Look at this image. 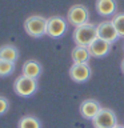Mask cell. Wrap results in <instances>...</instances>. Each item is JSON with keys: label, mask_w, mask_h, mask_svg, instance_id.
Masks as SVG:
<instances>
[{"label": "cell", "mask_w": 124, "mask_h": 128, "mask_svg": "<svg viewBox=\"0 0 124 128\" xmlns=\"http://www.w3.org/2000/svg\"><path fill=\"white\" fill-rule=\"evenodd\" d=\"M95 39H98L96 24H94V23H86V24H83V26L75 27L74 40H75L76 46L88 47Z\"/></svg>", "instance_id": "cell-1"}, {"label": "cell", "mask_w": 124, "mask_h": 128, "mask_svg": "<svg viewBox=\"0 0 124 128\" xmlns=\"http://www.w3.org/2000/svg\"><path fill=\"white\" fill-rule=\"evenodd\" d=\"M47 24L48 19H46L42 15H32L26 19L24 22V31L27 32L31 38H42L47 35Z\"/></svg>", "instance_id": "cell-2"}, {"label": "cell", "mask_w": 124, "mask_h": 128, "mask_svg": "<svg viewBox=\"0 0 124 128\" xmlns=\"http://www.w3.org/2000/svg\"><path fill=\"white\" fill-rule=\"evenodd\" d=\"M14 91L22 98H30L38 91V79H32L24 75L18 76L14 82Z\"/></svg>", "instance_id": "cell-3"}, {"label": "cell", "mask_w": 124, "mask_h": 128, "mask_svg": "<svg viewBox=\"0 0 124 128\" xmlns=\"http://www.w3.org/2000/svg\"><path fill=\"white\" fill-rule=\"evenodd\" d=\"M90 20V11L83 4H75L67 12V22L74 27H79L88 23Z\"/></svg>", "instance_id": "cell-4"}, {"label": "cell", "mask_w": 124, "mask_h": 128, "mask_svg": "<svg viewBox=\"0 0 124 128\" xmlns=\"http://www.w3.org/2000/svg\"><path fill=\"white\" fill-rule=\"evenodd\" d=\"M92 124L95 128H114L118 124V116L110 108H102L92 119Z\"/></svg>", "instance_id": "cell-5"}, {"label": "cell", "mask_w": 124, "mask_h": 128, "mask_svg": "<svg viewBox=\"0 0 124 128\" xmlns=\"http://www.w3.org/2000/svg\"><path fill=\"white\" fill-rule=\"evenodd\" d=\"M68 23L67 20L62 16H51L48 18V24H47V35L52 39H58L67 32Z\"/></svg>", "instance_id": "cell-6"}, {"label": "cell", "mask_w": 124, "mask_h": 128, "mask_svg": "<svg viewBox=\"0 0 124 128\" xmlns=\"http://www.w3.org/2000/svg\"><path fill=\"white\" fill-rule=\"evenodd\" d=\"M96 30H98V38L107 40L110 43H115L120 38L114 23H112V20H106V22L99 23L96 26Z\"/></svg>", "instance_id": "cell-7"}, {"label": "cell", "mask_w": 124, "mask_h": 128, "mask_svg": "<svg viewBox=\"0 0 124 128\" xmlns=\"http://www.w3.org/2000/svg\"><path fill=\"white\" fill-rule=\"evenodd\" d=\"M91 74H92L91 67L88 66V63H83V64L74 63L70 68V78L75 83H86L91 78Z\"/></svg>", "instance_id": "cell-8"}, {"label": "cell", "mask_w": 124, "mask_h": 128, "mask_svg": "<svg viewBox=\"0 0 124 128\" xmlns=\"http://www.w3.org/2000/svg\"><path fill=\"white\" fill-rule=\"evenodd\" d=\"M102 106L98 100L95 99H87L82 102L79 107V111H80V115L83 116L84 119H88V120H92L96 115L99 114V111L102 110Z\"/></svg>", "instance_id": "cell-9"}, {"label": "cell", "mask_w": 124, "mask_h": 128, "mask_svg": "<svg viewBox=\"0 0 124 128\" xmlns=\"http://www.w3.org/2000/svg\"><path fill=\"white\" fill-rule=\"evenodd\" d=\"M111 46H112V43L98 38L88 46V50H90V54L92 58H104V56H107L110 54Z\"/></svg>", "instance_id": "cell-10"}, {"label": "cell", "mask_w": 124, "mask_h": 128, "mask_svg": "<svg viewBox=\"0 0 124 128\" xmlns=\"http://www.w3.org/2000/svg\"><path fill=\"white\" fill-rule=\"evenodd\" d=\"M95 8L102 18H111L116 15L118 3L116 0H96Z\"/></svg>", "instance_id": "cell-11"}, {"label": "cell", "mask_w": 124, "mask_h": 128, "mask_svg": "<svg viewBox=\"0 0 124 128\" xmlns=\"http://www.w3.org/2000/svg\"><path fill=\"white\" fill-rule=\"evenodd\" d=\"M43 72V67L38 60H27L26 63L23 64V68H22V75L24 76H28V78H32V79H38Z\"/></svg>", "instance_id": "cell-12"}, {"label": "cell", "mask_w": 124, "mask_h": 128, "mask_svg": "<svg viewBox=\"0 0 124 128\" xmlns=\"http://www.w3.org/2000/svg\"><path fill=\"white\" fill-rule=\"evenodd\" d=\"M0 60L16 63L19 60V50L12 44H4L0 47Z\"/></svg>", "instance_id": "cell-13"}, {"label": "cell", "mask_w": 124, "mask_h": 128, "mask_svg": "<svg viewBox=\"0 0 124 128\" xmlns=\"http://www.w3.org/2000/svg\"><path fill=\"white\" fill-rule=\"evenodd\" d=\"M71 58H72V62L76 63V64H83V63H88L90 59L92 58L91 54H90V50L88 47H80V46H76L71 52Z\"/></svg>", "instance_id": "cell-14"}, {"label": "cell", "mask_w": 124, "mask_h": 128, "mask_svg": "<svg viewBox=\"0 0 124 128\" xmlns=\"http://www.w3.org/2000/svg\"><path fill=\"white\" fill-rule=\"evenodd\" d=\"M18 128H42V123L38 118L32 115H26L19 120Z\"/></svg>", "instance_id": "cell-15"}, {"label": "cell", "mask_w": 124, "mask_h": 128, "mask_svg": "<svg viewBox=\"0 0 124 128\" xmlns=\"http://www.w3.org/2000/svg\"><path fill=\"white\" fill-rule=\"evenodd\" d=\"M112 23H114L119 36L120 38H124V12L116 14L114 18H112Z\"/></svg>", "instance_id": "cell-16"}, {"label": "cell", "mask_w": 124, "mask_h": 128, "mask_svg": "<svg viewBox=\"0 0 124 128\" xmlns=\"http://www.w3.org/2000/svg\"><path fill=\"white\" fill-rule=\"evenodd\" d=\"M15 71V63L6 62V60H0V78H6L14 74Z\"/></svg>", "instance_id": "cell-17"}, {"label": "cell", "mask_w": 124, "mask_h": 128, "mask_svg": "<svg viewBox=\"0 0 124 128\" xmlns=\"http://www.w3.org/2000/svg\"><path fill=\"white\" fill-rule=\"evenodd\" d=\"M8 110H10V102H8V99L4 98V96H0V116L7 114Z\"/></svg>", "instance_id": "cell-18"}, {"label": "cell", "mask_w": 124, "mask_h": 128, "mask_svg": "<svg viewBox=\"0 0 124 128\" xmlns=\"http://www.w3.org/2000/svg\"><path fill=\"white\" fill-rule=\"evenodd\" d=\"M120 68H122V72L124 74V59L122 60V64H120Z\"/></svg>", "instance_id": "cell-19"}, {"label": "cell", "mask_w": 124, "mask_h": 128, "mask_svg": "<svg viewBox=\"0 0 124 128\" xmlns=\"http://www.w3.org/2000/svg\"><path fill=\"white\" fill-rule=\"evenodd\" d=\"M114 128H124V124H119V123H118Z\"/></svg>", "instance_id": "cell-20"}]
</instances>
